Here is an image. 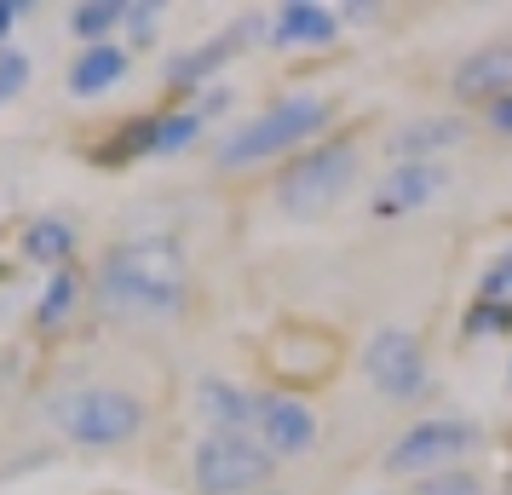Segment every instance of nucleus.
I'll list each match as a JSON object with an SVG mask.
<instances>
[{
	"label": "nucleus",
	"instance_id": "obj_10",
	"mask_svg": "<svg viewBox=\"0 0 512 495\" xmlns=\"http://www.w3.org/2000/svg\"><path fill=\"white\" fill-rule=\"evenodd\" d=\"M432 190H438V167H426V162H403V167L392 173V179L380 185V196H374V213H386V219H392V213H409V208H420V202H426Z\"/></svg>",
	"mask_w": 512,
	"mask_h": 495
},
{
	"label": "nucleus",
	"instance_id": "obj_11",
	"mask_svg": "<svg viewBox=\"0 0 512 495\" xmlns=\"http://www.w3.org/2000/svg\"><path fill=\"white\" fill-rule=\"evenodd\" d=\"M271 41L277 47H323V41H334V12L328 6H282L271 18Z\"/></svg>",
	"mask_w": 512,
	"mask_h": 495
},
{
	"label": "nucleus",
	"instance_id": "obj_8",
	"mask_svg": "<svg viewBox=\"0 0 512 495\" xmlns=\"http://www.w3.org/2000/svg\"><path fill=\"white\" fill-rule=\"evenodd\" d=\"M259 426H265V449L271 455H305V449L317 444V415L294 398L259 403Z\"/></svg>",
	"mask_w": 512,
	"mask_h": 495
},
{
	"label": "nucleus",
	"instance_id": "obj_14",
	"mask_svg": "<svg viewBox=\"0 0 512 495\" xmlns=\"http://www.w3.org/2000/svg\"><path fill=\"white\" fill-rule=\"evenodd\" d=\"M202 409L219 421V432H242V421L254 415V403L242 398V386H225V380H208L202 386Z\"/></svg>",
	"mask_w": 512,
	"mask_h": 495
},
{
	"label": "nucleus",
	"instance_id": "obj_13",
	"mask_svg": "<svg viewBox=\"0 0 512 495\" xmlns=\"http://www.w3.org/2000/svg\"><path fill=\"white\" fill-rule=\"evenodd\" d=\"M461 121H409L403 133L392 139L397 156H409V162H426V150H443V144H461Z\"/></svg>",
	"mask_w": 512,
	"mask_h": 495
},
{
	"label": "nucleus",
	"instance_id": "obj_21",
	"mask_svg": "<svg viewBox=\"0 0 512 495\" xmlns=\"http://www.w3.org/2000/svg\"><path fill=\"white\" fill-rule=\"evenodd\" d=\"M24 81H29V64L18 58V52H0V104L24 93Z\"/></svg>",
	"mask_w": 512,
	"mask_h": 495
},
{
	"label": "nucleus",
	"instance_id": "obj_15",
	"mask_svg": "<svg viewBox=\"0 0 512 495\" xmlns=\"http://www.w3.org/2000/svg\"><path fill=\"white\" fill-rule=\"evenodd\" d=\"M24 254H29L35 265H58L64 254H70V225H58V219H41V225H29Z\"/></svg>",
	"mask_w": 512,
	"mask_h": 495
},
{
	"label": "nucleus",
	"instance_id": "obj_4",
	"mask_svg": "<svg viewBox=\"0 0 512 495\" xmlns=\"http://www.w3.org/2000/svg\"><path fill=\"white\" fill-rule=\"evenodd\" d=\"M52 421L75 444L110 449V444H127L139 432L144 409H139V398H127L116 386H81V392H64V398L52 403Z\"/></svg>",
	"mask_w": 512,
	"mask_h": 495
},
{
	"label": "nucleus",
	"instance_id": "obj_23",
	"mask_svg": "<svg viewBox=\"0 0 512 495\" xmlns=\"http://www.w3.org/2000/svg\"><path fill=\"white\" fill-rule=\"evenodd\" d=\"M489 127H495V133H512V98H501V104H495V116H489Z\"/></svg>",
	"mask_w": 512,
	"mask_h": 495
},
{
	"label": "nucleus",
	"instance_id": "obj_6",
	"mask_svg": "<svg viewBox=\"0 0 512 495\" xmlns=\"http://www.w3.org/2000/svg\"><path fill=\"white\" fill-rule=\"evenodd\" d=\"M363 369H369L374 392L392 403H409L426 392V352L409 329H380L363 352Z\"/></svg>",
	"mask_w": 512,
	"mask_h": 495
},
{
	"label": "nucleus",
	"instance_id": "obj_2",
	"mask_svg": "<svg viewBox=\"0 0 512 495\" xmlns=\"http://www.w3.org/2000/svg\"><path fill=\"white\" fill-rule=\"evenodd\" d=\"M351 173H357L351 139L317 144V150H305L300 162L277 179V208L288 213V219H317V213H328L340 196H346Z\"/></svg>",
	"mask_w": 512,
	"mask_h": 495
},
{
	"label": "nucleus",
	"instance_id": "obj_3",
	"mask_svg": "<svg viewBox=\"0 0 512 495\" xmlns=\"http://www.w3.org/2000/svg\"><path fill=\"white\" fill-rule=\"evenodd\" d=\"M328 121V104L323 98H282L271 116L248 121V127H236L231 139L219 144V162L225 167H254V162H271V156H282V150H294V144H305L317 127Z\"/></svg>",
	"mask_w": 512,
	"mask_h": 495
},
{
	"label": "nucleus",
	"instance_id": "obj_22",
	"mask_svg": "<svg viewBox=\"0 0 512 495\" xmlns=\"http://www.w3.org/2000/svg\"><path fill=\"white\" fill-rule=\"evenodd\" d=\"M484 294H489V300H495V294H501V300H512V260H501V265H495V271H489Z\"/></svg>",
	"mask_w": 512,
	"mask_h": 495
},
{
	"label": "nucleus",
	"instance_id": "obj_24",
	"mask_svg": "<svg viewBox=\"0 0 512 495\" xmlns=\"http://www.w3.org/2000/svg\"><path fill=\"white\" fill-rule=\"evenodd\" d=\"M12 18H18V6H6V0H0V35L12 29Z\"/></svg>",
	"mask_w": 512,
	"mask_h": 495
},
{
	"label": "nucleus",
	"instance_id": "obj_20",
	"mask_svg": "<svg viewBox=\"0 0 512 495\" xmlns=\"http://www.w3.org/2000/svg\"><path fill=\"white\" fill-rule=\"evenodd\" d=\"M415 495H484V484L472 472H443V478H426Z\"/></svg>",
	"mask_w": 512,
	"mask_h": 495
},
{
	"label": "nucleus",
	"instance_id": "obj_7",
	"mask_svg": "<svg viewBox=\"0 0 512 495\" xmlns=\"http://www.w3.org/2000/svg\"><path fill=\"white\" fill-rule=\"evenodd\" d=\"M472 444H478V432H472L466 421H420V426H409V432L392 444L386 467H392V472H426V467H438V461L466 455Z\"/></svg>",
	"mask_w": 512,
	"mask_h": 495
},
{
	"label": "nucleus",
	"instance_id": "obj_12",
	"mask_svg": "<svg viewBox=\"0 0 512 495\" xmlns=\"http://www.w3.org/2000/svg\"><path fill=\"white\" fill-rule=\"evenodd\" d=\"M121 75H127V52H116V47H93L81 64L70 70V93H81V98H93V93H110Z\"/></svg>",
	"mask_w": 512,
	"mask_h": 495
},
{
	"label": "nucleus",
	"instance_id": "obj_1",
	"mask_svg": "<svg viewBox=\"0 0 512 495\" xmlns=\"http://www.w3.org/2000/svg\"><path fill=\"white\" fill-rule=\"evenodd\" d=\"M98 300L116 317H179L185 311V248L173 236H133L110 248Z\"/></svg>",
	"mask_w": 512,
	"mask_h": 495
},
{
	"label": "nucleus",
	"instance_id": "obj_19",
	"mask_svg": "<svg viewBox=\"0 0 512 495\" xmlns=\"http://www.w3.org/2000/svg\"><path fill=\"white\" fill-rule=\"evenodd\" d=\"M225 52H231V41H213V47H202V52H190V58H179V64H173V87H179V81H196V75H208V64H219Z\"/></svg>",
	"mask_w": 512,
	"mask_h": 495
},
{
	"label": "nucleus",
	"instance_id": "obj_9",
	"mask_svg": "<svg viewBox=\"0 0 512 495\" xmlns=\"http://www.w3.org/2000/svg\"><path fill=\"white\" fill-rule=\"evenodd\" d=\"M455 98H512V41L472 52L461 70H455Z\"/></svg>",
	"mask_w": 512,
	"mask_h": 495
},
{
	"label": "nucleus",
	"instance_id": "obj_16",
	"mask_svg": "<svg viewBox=\"0 0 512 495\" xmlns=\"http://www.w3.org/2000/svg\"><path fill=\"white\" fill-rule=\"evenodd\" d=\"M75 294H81V283H75L70 271H58V277L47 283V294H41V311H35V317H41V329H52V323H64V317H70Z\"/></svg>",
	"mask_w": 512,
	"mask_h": 495
},
{
	"label": "nucleus",
	"instance_id": "obj_5",
	"mask_svg": "<svg viewBox=\"0 0 512 495\" xmlns=\"http://www.w3.org/2000/svg\"><path fill=\"white\" fill-rule=\"evenodd\" d=\"M271 449L248 432H213L196 444V484L208 495H254L271 478Z\"/></svg>",
	"mask_w": 512,
	"mask_h": 495
},
{
	"label": "nucleus",
	"instance_id": "obj_18",
	"mask_svg": "<svg viewBox=\"0 0 512 495\" xmlns=\"http://www.w3.org/2000/svg\"><path fill=\"white\" fill-rule=\"evenodd\" d=\"M196 133H202V116H196V110H185V116H162V121H156V156L185 150Z\"/></svg>",
	"mask_w": 512,
	"mask_h": 495
},
{
	"label": "nucleus",
	"instance_id": "obj_17",
	"mask_svg": "<svg viewBox=\"0 0 512 495\" xmlns=\"http://www.w3.org/2000/svg\"><path fill=\"white\" fill-rule=\"evenodd\" d=\"M121 18H127V6H110V0H98V6H75V35H81V41H98V35H104V29H116Z\"/></svg>",
	"mask_w": 512,
	"mask_h": 495
}]
</instances>
